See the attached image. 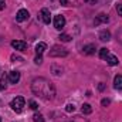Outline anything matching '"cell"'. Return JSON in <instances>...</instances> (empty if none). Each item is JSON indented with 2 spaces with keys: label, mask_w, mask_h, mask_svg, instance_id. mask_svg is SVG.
Segmentation results:
<instances>
[{
  "label": "cell",
  "mask_w": 122,
  "mask_h": 122,
  "mask_svg": "<svg viewBox=\"0 0 122 122\" xmlns=\"http://www.w3.org/2000/svg\"><path fill=\"white\" fill-rule=\"evenodd\" d=\"M31 91L34 92L37 97H40L43 99H47V101L48 99H53L54 95H56L54 85L48 80H46L43 77L33 80V82H31Z\"/></svg>",
  "instance_id": "1"
},
{
  "label": "cell",
  "mask_w": 122,
  "mask_h": 122,
  "mask_svg": "<svg viewBox=\"0 0 122 122\" xmlns=\"http://www.w3.org/2000/svg\"><path fill=\"white\" fill-rule=\"evenodd\" d=\"M10 107H11V109L14 111V112H21L23 111V108L26 107V99L23 98V97H16V98H13V101L10 102Z\"/></svg>",
  "instance_id": "2"
},
{
  "label": "cell",
  "mask_w": 122,
  "mask_h": 122,
  "mask_svg": "<svg viewBox=\"0 0 122 122\" xmlns=\"http://www.w3.org/2000/svg\"><path fill=\"white\" fill-rule=\"evenodd\" d=\"M67 54H68V51L61 46H54L50 50V57H65Z\"/></svg>",
  "instance_id": "3"
},
{
  "label": "cell",
  "mask_w": 122,
  "mask_h": 122,
  "mask_svg": "<svg viewBox=\"0 0 122 122\" xmlns=\"http://www.w3.org/2000/svg\"><path fill=\"white\" fill-rule=\"evenodd\" d=\"M38 17L41 19V21L44 24H50L51 23V13L48 9H41L40 13H38Z\"/></svg>",
  "instance_id": "4"
},
{
  "label": "cell",
  "mask_w": 122,
  "mask_h": 122,
  "mask_svg": "<svg viewBox=\"0 0 122 122\" xmlns=\"http://www.w3.org/2000/svg\"><path fill=\"white\" fill-rule=\"evenodd\" d=\"M54 27H56L57 30H62V29L65 27V19H64V16L57 14V16L54 17Z\"/></svg>",
  "instance_id": "5"
},
{
  "label": "cell",
  "mask_w": 122,
  "mask_h": 122,
  "mask_svg": "<svg viewBox=\"0 0 122 122\" xmlns=\"http://www.w3.org/2000/svg\"><path fill=\"white\" fill-rule=\"evenodd\" d=\"M29 11L26 10V9H20L19 11H17V14H16V20L19 21V23H23V21H26L27 19H29Z\"/></svg>",
  "instance_id": "6"
},
{
  "label": "cell",
  "mask_w": 122,
  "mask_h": 122,
  "mask_svg": "<svg viewBox=\"0 0 122 122\" xmlns=\"http://www.w3.org/2000/svg\"><path fill=\"white\" fill-rule=\"evenodd\" d=\"M11 47L14 50H17V51H24L27 48V43H24L21 40H13L11 41Z\"/></svg>",
  "instance_id": "7"
},
{
  "label": "cell",
  "mask_w": 122,
  "mask_h": 122,
  "mask_svg": "<svg viewBox=\"0 0 122 122\" xmlns=\"http://www.w3.org/2000/svg\"><path fill=\"white\" fill-rule=\"evenodd\" d=\"M7 81L10 84H17L20 81V72L19 71H10L7 75Z\"/></svg>",
  "instance_id": "8"
},
{
  "label": "cell",
  "mask_w": 122,
  "mask_h": 122,
  "mask_svg": "<svg viewBox=\"0 0 122 122\" xmlns=\"http://www.w3.org/2000/svg\"><path fill=\"white\" fill-rule=\"evenodd\" d=\"M108 21H109V17L105 13H99L97 16V19L94 20V24L95 26H99V24H104V23H108Z\"/></svg>",
  "instance_id": "9"
},
{
  "label": "cell",
  "mask_w": 122,
  "mask_h": 122,
  "mask_svg": "<svg viewBox=\"0 0 122 122\" xmlns=\"http://www.w3.org/2000/svg\"><path fill=\"white\" fill-rule=\"evenodd\" d=\"M95 50H97L95 44H87V46L82 47V53L87 54V56H92V54H95Z\"/></svg>",
  "instance_id": "10"
},
{
  "label": "cell",
  "mask_w": 122,
  "mask_h": 122,
  "mask_svg": "<svg viewBox=\"0 0 122 122\" xmlns=\"http://www.w3.org/2000/svg\"><path fill=\"white\" fill-rule=\"evenodd\" d=\"M47 50V44L46 43H38L37 46H36V53H37V56H43V53Z\"/></svg>",
  "instance_id": "11"
},
{
  "label": "cell",
  "mask_w": 122,
  "mask_h": 122,
  "mask_svg": "<svg viewBox=\"0 0 122 122\" xmlns=\"http://www.w3.org/2000/svg\"><path fill=\"white\" fill-rule=\"evenodd\" d=\"M98 37H99L101 41H109V40H111V33H109L108 30H102L101 33H99Z\"/></svg>",
  "instance_id": "12"
},
{
  "label": "cell",
  "mask_w": 122,
  "mask_h": 122,
  "mask_svg": "<svg viewBox=\"0 0 122 122\" xmlns=\"http://www.w3.org/2000/svg\"><path fill=\"white\" fill-rule=\"evenodd\" d=\"M105 60H107V62H108L109 65H118V62H119V61H118V57H115V56H112V54H108Z\"/></svg>",
  "instance_id": "13"
},
{
  "label": "cell",
  "mask_w": 122,
  "mask_h": 122,
  "mask_svg": "<svg viewBox=\"0 0 122 122\" xmlns=\"http://www.w3.org/2000/svg\"><path fill=\"white\" fill-rule=\"evenodd\" d=\"M114 87L117 90H122V75H117L114 80Z\"/></svg>",
  "instance_id": "14"
},
{
  "label": "cell",
  "mask_w": 122,
  "mask_h": 122,
  "mask_svg": "<svg viewBox=\"0 0 122 122\" xmlns=\"http://www.w3.org/2000/svg\"><path fill=\"white\" fill-rule=\"evenodd\" d=\"M51 71H53L54 75H61V74H62V68H61V67H57L56 64L51 65Z\"/></svg>",
  "instance_id": "15"
},
{
  "label": "cell",
  "mask_w": 122,
  "mask_h": 122,
  "mask_svg": "<svg viewBox=\"0 0 122 122\" xmlns=\"http://www.w3.org/2000/svg\"><path fill=\"white\" fill-rule=\"evenodd\" d=\"M7 77L6 75H1V78H0V91H3V90H6V87H7Z\"/></svg>",
  "instance_id": "16"
},
{
  "label": "cell",
  "mask_w": 122,
  "mask_h": 122,
  "mask_svg": "<svg viewBox=\"0 0 122 122\" xmlns=\"http://www.w3.org/2000/svg\"><path fill=\"white\" fill-rule=\"evenodd\" d=\"M81 111H82V114H91L92 112V108L90 104H84L82 105V108H81Z\"/></svg>",
  "instance_id": "17"
},
{
  "label": "cell",
  "mask_w": 122,
  "mask_h": 122,
  "mask_svg": "<svg viewBox=\"0 0 122 122\" xmlns=\"http://www.w3.org/2000/svg\"><path fill=\"white\" fill-rule=\"evenodd\" d=\"M108 54H109V50H108V48H101V50H99V57H101V58L105 60Z\"/></svg>",
  "instance_id": "18"
},
{
  "label": "cell",
  "mask_w": 122,
  "mask_h": 122,
  "mask_svg": "<svg viewBox=\"0 0 122 122\" xmlns=\"http://www.w3.org/2000/svg\"><path fill=\"white\" fill-rule=\"evenodd\" d=\"M33 121L34 122H44V117L41 114H34L33 115Z\"/></svg>",
  "instance_id": "19"
},
{
  "label": "cell",
  "mask_w": 122,
  "mask_h": 122,
  "mask_svg": "<svg viewBox=\"0 0 122 122\" xmlns=\"http://www.w3.org/2000/svg\"><path fill=\"white\" fill-rule=\"evenodd\" d=\"M58 38H60L61 41H64V43H68V41H71V38H72V37H71V36H68V34H60V37H58Z\"/></svg>",
  "instance_id": "20"
},
{
  "label": "cell",
  "mask_w": 122,
  "mask_h": 122,
  "mask_svg": "<svg viewBox=\"0 0 122 122\" xmlns=\"http://www.w3.org/2000/svg\"><path fill=\"white\" fill-rule=\"evenodd\" d=\"M29 105H30L31 109H34V111H37V108H38V107H37V102H36V101H33V99L29 101Z\"/></svg>",
  "instance_id": "21"
},
{
  "label": "cell",
  "mask_w": 122,
  "mask_h": 122,
  "mask_svg": "<svg viewBox=\"0 0 122 122\" xmlns=\"http://www.w3.org/2000/svg\"><path fill=\"white\" fill-rule=\"evenodd\" d=\"M74 109H75V107H74L72 104H68V105H67V108H65V111H67V112H74Z\"/></svg>",
  "instance_id": "22"
},
{
  "label": "cell",
  "mask_w": 122,
  "mask_h": 122,
  "mask_svg": "<svg viewBox=\"0 0 122 122\" xmlns=\"http://www.w3.org/2000/svg\"><path fill=\"white\" fill-rule=\"evenodd\" d=\"M101 104H102V107H108V105H109V104H111V101H109V99H107V98H105V99H102V101H101Z\"/></svg>",
  "instance_id": "23"
},
{
  "label": "cell",
  "mask_w": 122,
  "mask_h": 122,
  "mask_svg": "<svg viewBox=\"0 0 122 122\" xmlns=\"http://www.w3.org/2000/svg\"><path fill=\"white\" fill-rule=\"evenodd\" d=\"M34 62H36L37 65H38V64H41V62H43V57H41V56H37V57H36V60H34Z\"/></svg>",
  "instance_id": "24"
},
{
  "label": "cell",
  "mask_w": 122,
  "mask_h": 122,
  "mask_svg": "<svg viewBox=\"0 0 122 122\" xmlns=\"http://www.w3.org/2000/svg\"><path fill=\"white\" fill-rule=\"evenodd\" d=\"M11 61H23V58L19 57V56H16V54H13L11 56Z\"/></svg>",
  "instance_id": "25"
},
{
  "label": "cell",
  "mask_w": 122,
  "mask_h": 122,
  "mask_svg": "<svg viewBox=\"0 0 122 122\" xmlns=\"http://www.w3.org/2000/svg\"><path fill=\"white\" fill-rule=\"evenodd\" d=\"M6 7V0H0V10H4Z\"/></svg>",
  "instance_id": "26"
},
{
  "label": "cell",
  "mask_w": 122,
  "mask_h": 122,
  "mask_svg": "<svg viewBox=\"0 0 122 122\" xmlns=\"http://www.w3.org/2000/svg\"><path fill=\"white\" fill-rule=\"evenodd\" d=\"M117 11H118L119 16H122V4H118V6H117Z\"/></svg>",
  "instance_id": "27"
},
{
  "label": "cell",
  "mask_w": 122,
  "mask_h": 122,
  "mask_svg": "<svg viewBox=\"0 0 122 122\" xmlns=\"http://www.w3.org/2000/svg\"><path fill=\"white\" fill-rule=\"evenodd\" d=\"M85 3H88V4H97V1L98 0H84Z\"/></svg>",
  "instance_id": "28"
},
{
  "label": "cell",
  "mask_w": 122,
  "mask_h": 122,
  "mask_svg": "<svg viewBox=\"0 0 122 122\" xmlns=\"http://www.w3.org/2000/svg\"><path fill=\"white\" fill-rule=\"evenodd\" d=\"M60 1H61L62 6H68V1H67V0H60Z\"/></svg>",
  "instance_id": "29"
},
{
  "label": "cell",
  "mask_w": 122,
  "mask_h": 122,
  "mask_svg": "<svg viewBox=\"0 0 122 122\" xmlns=\"http://www.w3.org/2000/svg\"><path fill=\"white\" fill-rule=\"evenodd\" d=\"M0 122H1V118H0Z\"/></svg>",
  "instance_id": "30"
}]
</instances>
